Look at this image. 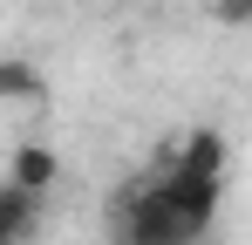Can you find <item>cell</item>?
<instances>
[{"mask_svg":"<svg viewBox=\"0 0 252 245\" xmlns=\"http://www.w3.org/2000/svg\"><path fill=\"white\" fill-rule=\"evenodd\" d=\"M7 184H28V191L55 198V184H62V157H55L48 143H14V150H7Z\"/></svg>","mask_w":252,"mask_h":245,"instance_id":"6da1fadb","label":"cell"},{"mask_svg":"<svg viewBox=\"0 0 252 245\" xmlns=\"http://www.w3.org/2000/svg\"><path fill=\"white\" fill-rule=\"evenodd\" d=\"M41 191H28V184H0V239L7 245H28L34 239V225H41Z\"/></svg>","mask_w":252,"mask_h":245,"instance_id":"7a4b0ae2","label":"cell"},{"mask_svg":"<svg viewBox=\"0 0 252 245\" xmlns=\"http://www.w3.org/2000/svg\"><path fill=\"white\" fill-rule=\"evenodd\" d=\"M0 95L21 109V102H41V75L28 68V61H0Z\"/></svg>","mask_w":252,"mask_h":245,"instance_id":"3957f363","label":"cell"},{"mask_svg":"<svg viewBox=\"0 0 252 245\" xmlns=\"http://www.w3.org/2000/svg\"><path fill=\"white\" fill-rule=\"evenodd\" d=\"M211 21L218 28H252V0H211Z\"/></svg>","mask_w":252,"mask_h":245,"instance_id":"277c9868","label":"cell"}]
</instances>
